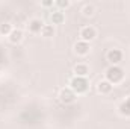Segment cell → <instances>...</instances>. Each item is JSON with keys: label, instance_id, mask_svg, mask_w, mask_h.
<instances>
[{"label": "cell", "instance_id": "cell-3", "mask_svg": "<svg viewBox=\"0 0 130 129\" xmlns=\"http://www.w3.org/2000/svg\"><path fill=\"white\" fill-rule=\"evenodd\" d=\"M79 36H80V41H85V43H91L95 40L97 36V31L94 26H83L79 32Z\"/></svg>", "mask_w": 130, "mask_h": 129}, {"label": "cell", "instance_id": "cell-12", "mask_svg": "<svg viewBox=\"0 0 130 129\" xmlns=\"http://www.w3.org/2000/svg\"><path fill=\"white\" fill-rule=\"evenodd\" d=\"M50 20H52L53 26H55V24H62V23L65 21L64 12H62V11H59V9L53 11V12H52V15H50Z\"/></svg>", "mask_w": 130, "mask_h": 129}, {"label": "cell", "instance_id": "cell-2", "mask_svg": "<svg viewBox=\"0 0 130 129\" xmlns=\"http://www.w3.org/2000/svg\"><path fill=\"white\" fill-rule=\"evenodd\" d=\"M70 88L74 91V94H85L88 90H89V82L86 78H77L74 76L71 81H70Z\"/></svg>", "mask_w": 130, "mask_h": 129}, {"label": "cell", "instance_id": "cell-11", "mask_svg": "<svg viewBox=\"0 0 130 129\" xmlns=\"http://www.w3.org/2000/svg\"><path fill=\"white\" fill-rule=\"evenodd\" d=\"M118 112L123 117H130V97H127L126 100H123L118 105Z\"/></svg>", "mask_w": 130, "mask_h": 129}, {"label": "cell", "instance_id": "cell-1", "mask_svg": "<svg viewBox=\"0 0 130 129\" xmlns=\"http://www.w3.org/2000/svg\"><path fill=\"white\" fill-rule=\"evenodd\" d=\"M124 76H126V73H124V70H123L120 65H110V67H107L106 71H104V79H106L107 82H110L113 87H115L117 84H121V82L124 81Z\"/></svg>", "mask_w": 130, "mask_h": 129}, {"label": "cell", "instance_id": "cell-16", "mask_svg": "<svg viewBox=\"0 0 130 129\" xmlns=\"http://www.w3.org/2000/svg\"><path fill=\"white\" fill-rule=\"evenodd\" d=\"M70 5H71L70 0H56V2H55V6H58L59 11H61V9H65V8H68Z\"/></svg>", "mask_w": 130, "mask_h": 129}, {"label": "cell", "instance_id": "cell-14", "mask_svg": "<svg viewBox=\"0 0 130 129\" xmlns=\"http://www.w3.org/2000/svg\"><path fill=\"white\" fill-rule=\"evenodd\" d=\"M82 12H83L85 17H92V15L95 14V6L91 5V3H86V5L82 8Z\"/></svg>", "mask_w": 130, "mask_h": 129}, {"label": "cell", "instance_id": "cell-13", "mask_svg": "<svg viewBox=\"0 0 130 129\" xmlns=\"http://www.w3.org/2000/svg\"><path fill=\"white\" fill-rule=\"evenodd\" d=\"M41 35H42L44 38L53 36V35H55V26H53V24H44V28H42V31H41Z\"/></svg>", "mask_w": 130, "mask_h": 129}, {"label": "cell", "instance_id": "cell-15", "mask_svg": "<svg viewBox=\"0 0 130 129\" xmlns=\"http://www.w3.org/2000/svg\"><path fill=\"white\" fill-rule=\"evenodd\" d=\"M12 31H14V28H12V24H9V23H3V24H0V35H5V36H9Z\"/></svg>", "mask_w": 130, "mask_h": 129}, {"label": "cell", "instance_id": "cell-17", "mask_svg": "<svg viewBox=\"0 0 130 129\" xmlns=\"http://www.w3.org/2000/svg\"><path fill=\"white\" fill-rule=\"evenodd\" d=\"M41 6H44V8H50V6H55V2H53V0H45V2L41 3Z\"/></svg>", "mask_w": 130, "mask_h": 129}, {"label": "cell", "instance_id": "cell-4", "mask_svg": "<svg viewBox=\"0 0 130 129\" xmlns=\"http://www.w3.org/2000/svg\"><path fill=\"white\" fill-rule=\"evenodd\" d=\"M76 94H74V91L70 88V87H65L62 88L61 91H59V100L64 103V105H70V103H73L74 100H76Z\"/></svg>", "mask_w": 130, "mask_h": 129}, {"label": "cell", "instance_id": "cell-7", "mask_svg": "<svg viewBox=\"0 0 130 129\" xmlns=\"http://www.w3.org/2000/svg\"><path fill=\"white\" fill-rule=\"evenodd\" d=\"M42 28H44V23H42V20H39V18H32V20L27 23V29H29L30 33H41Z\"/></svg>", "mask_w": 130, "mask_h": 129}, {"label": "cell", "instance_id": "cell-6", "mask_svg": "<svg viewBox=\"0 0 130 129\" xmlns=\"http://www.w3.org/2000/svg\"><path fill=\"white\" fill-rule=\"evenodd\" d=\"M74 52H76V55H79V56H86V55L91 52V46H89V43L77 41V43L74 44Z\"/></svg>", "mask_w": 130, "mask_h": 129}, {"label": "cell", "instance_id": "cell-5", "mask_svg": "<svg viewBox=\"0 0 130 129\" xmlns=\"http://www.w3.org/2000/svg\"><path fill=\"white\" fill-rule=\"evenodd\" d=\"M106 59L110 65H120V62L123 61V52L120 49H110L106 53Z\"/></svg>", "mask_w": 130, "mask_h": 129}, {"label": "cell", "instance_id": "cell-8", "mask_svg": "<svg viewBox=\"0 0 130 129\" xmlns=\"http://www.w3.org/2000/svg\"><path fill=\"white\" fill-rule=\"evenodd\" d=\"M73 71H74V76H77V78H86L89 74V67L85 62H79L74 65Z\"/></svg>", "mask_w": 130, "mask_h": 129}, {"label": "cell", "instance_id": "cell-9", "mask_svg": "<svg viewBox=\"0 0 130 129\" xmlns=\"http://www.w3.org/2000/svg\"><path fill=\"white\" fill-rule=\"evenodd\" d=\"M112 90H113V85H112L110 82H107L106 79L100 81V82L97 84V91L100 93V94H110Z\"/></svg>", "mask_w": 130, "mask_h": 129}, {"label": "cell", "instance_id": "cell-10", "mask_svg": "<svg viewBox=\"0 0 130 129\" xmlns=\"http://www.w3.org/2000/svg\"><path fill=\"white\" fill-rule=\"evenodd\" d=\"M23 36H24V33H23L21 29H14L11 32V35L8 36V40H9L11 44H20L23 41Z\"/></svg>", "mask_w": 130, "mask_h": 129}]
</instances>
